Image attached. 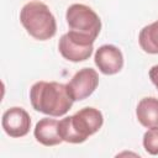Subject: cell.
Segmentation results:
<instances>
[{"label":"cell","mask_w":158,"mask_h":158,"mask_svg":"<svg viewBox=\"0 0 158 158\" xmlns=\"http://www.w3.org/2000/svg\"><path fill=\"white\" fill-rule=\"evenodd\" d=\"M30 100L36 111L52 117L65 115L74 102L68 94L65 84L43 80L37 81L31 86Z\"/></svg>","instance_id":"cell-1"},{"label":"cell","mask_w":158,"mask_h":158,"mask_svg":"<svg viewBox=\"0 0 158 158\" xmlns=\"http://www.w3.org/2000/svg\"><path fill=\"white\" fill-rule=\"evenodd\" d=\"M104 123V116L95 107H84L72 116L58 121V133L63 142L83 143L88 137L96 133Z\"/></svg>","instance_id":"cell-2"},{"label":"cell","mask_w":158,"mask_h":158,"mask_svg":"<svg viewBox=\"0 0 158 158\" xmlns=\"http://www.w3.org/2000/svg\"><path fill=\"white\" fill-rule=\"evenodd\" d=\"M20 21L27 33L38 41H47L57 32L56 17L41 1L27 2L20 11Z\"/></svg>","instance_id":"cell-3"},{"label":"cell","mask_w":158,"mask_h":158,"mask_svg":"<svg viewBox=\"0 0 158 158\" xmlns=\"http://www.w3.org/2000/svg\"><path fill=\"white\" fill-rule=\"evenodd\" d=\"M65 20L69 31L78 35L96 40L101 30V20L99 15L84 4H73L67 9Z\"/></svg>","instance_id":"cell-4"},{"label":"cell","mask_w":158,"mask_h":158,"mask_svg":"<svg viewBox=\"0 0 158 158\" xmlns=\"http://www.w3.org/2000/svg\"><path fill=\"white\" fill-rule=\"evenodd\" d=\"M94 42L95 41L89 37L68 31L60 37L58 42V49L63 58L78 63L90 58L94 49Z\"/></svg>","instance_id":"cell-5"},{"label":"cell","mask_w":158,"mask_h":158,"mask_svg":"<svg viewBox=\"0 0 158 158\" xmlns=\"http://www.w3.org/2000/svg\"><path fill=\"white\" fill-rule=\"evenodd\" d=\"M65 85L73 101H80L95 91L99 85V74L93 68H83L77 72Z\"/></svg>","instance_id":"cell-6"},{"label":"cell","mask_w":158,"mask_h":158,"mask_svg":"<svg viewBox=\"0 0 158 158\" xmlns=\"http://www.w3.org/2000/svg\"><path fill=\"white\" fill-rule=\"evenodd\" d=\"M1 125L5 133L10 137H23L30 132L31 117L25 109L14 106L4 112Z\"/></svg>","instance_id":"cell-7"},{"label":"cell","mask_w":158,"mask_h":158,"mask_svg":"<svg viewBox=\"0 0 158 158\" xmlns=\"http://www.w3.org/2000/svg\"><path fill=\"white\" fill-rule=\"evenodd\" d=\"M95 65L105 75L117 74L123 67L122 52L114 44L100 46L94 56Z\"/></svg>","instance_id":"cell-8"},{"label":"cell","mask_w":158,"mask_h":158,"mask_svg":"<svg viewBox=\"0 0 158 158\" xmlns=\"http://www.w3.org/2000/svg\"><path fill=\"white\" fill-rule=\"evenodd\" d=\"M33 135L38 143L47 147L57 146L63 142L58 133V121L54 118H41L35 126Z\"/></svg>","instance_id":"cell-9"},{"label":"cell","mask_w":158,"mask_h":158,"mask_svg":"<svg viewBox=\"0 0 158 158\" xmlns=\"http://www.w3.org/2000/svg\"><path fill=\"white\" fill-rule=\"evenodd\" d=\"M136 117L138 122L147 128L158 126V99L149 96L143 98L136 107Z\"/></svg>","instance_id":"cell-10"},{"label":"cell","mask_w":158,"mask_h":158,"mask_svg":"<svg viewBox=\"0 0 158 158\" xmlns=\"http://www.w3.org/2000/svg\"><path fill=\"white\" fill-rule=\"evenodd\" d=\"M138 43L146 53L158 54V20L139 31Z\"/></svg>","instance_id":"cell-11"},{"label":"cell","mask_w":158,"mask_h":158,"mask_svg":"<svg viewBox=\"0 0 158 158\" xmlns=\"http://www.w3.org/2000/svg\"><path fill=\"white\" fill-rule=\"evenodd\" d=\"M143 148L152 156H158V126L151 127L143 135Z\"/></svg>","instance_id":"cell-12"},{"label":"cell","mask_w":158,"mask_h":158,"mask_svg":"<svg viewBox=\"0 0 158 158\" xmlns=\"http://www.w3.org/2000/svg\"><path fill=\"white\" fill-rule=\"evenodd\" d=\"M149 79H151V81L154 84V86L158 90V64L153 65L149 69Z\"/></svg>","instance_id":"cell-13"}]
</instances>
